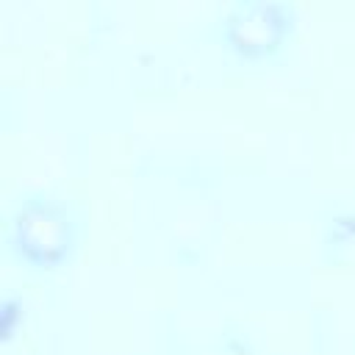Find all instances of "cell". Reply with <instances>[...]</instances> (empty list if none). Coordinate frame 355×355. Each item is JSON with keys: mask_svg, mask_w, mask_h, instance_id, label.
I'll return each instance as SVG.
<instances>
[{"mask_svg": "<svg viewBox=\"0 0 355 355\" xmlns=\"http://www.w3.org/2000/svg\"><path fill=\"white\" fill-rule=\"evenodd\" d=\"M8 244L33 269H58L75 247V219L64 202L31 197L14 214Z\"/></svg>", "mask_w": 355, "mask_h": 355, "instance_id": "cell-1", "label": "cell"}, {"mask_svg": "<svg viewBox=\"0 0 355 355\" xmlns=\"http://www.w3.org/2000/svg\"><path fill=\"white\" fill-rule=\"evenodd\" d=\"M288 28V8L286 6H250L241 8V17L230 19V42L233 47L247 55H263L269 53Z\"/></svg>", "mask_w": 355, "mask_h": 355, "instance_id": "cell-2", "label": "cell"}, {"mask_svg": "<svg viewBox=\"0 0 355 355\" xmlns=\"http://www.w3.org/2000/svg\"><path fill=\"white\" fill-rule=\"evenodd\" d=\"M22 313H25V311H22V300L8 297V300L3 302V336H6V338H11V336H14L17 319H19Z\"/></svg>", "mask_w": 355, "mask_h": 355, "instance_id": "cell-3", "label": "cell"}, {"mask_svg": "<svg viewBox=\"0 0 355 355\" xmlns=\"http://www.w3.org/2000/svg\"><path fill=\"white\" fill-rule=\"evenodd\" d=\"M333 227H336V241H344V244L355 241V216H338Z\"/></svg>", "mask_w": 355, "mask_h": 355, "instance_id": "cell-4", "label": "cell"}]
</instances>
